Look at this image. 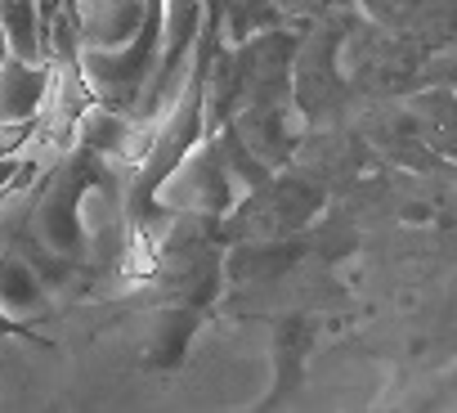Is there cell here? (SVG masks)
Here are the masks:
<instances>
[{"label":"cell","mask_w":457,"mask_h":413,"mask_svg":"<svg viewBox=\"0 0 457 413\" xmlns=\"http://www.w3.org/2000/svg\"><path fill=\"white\" fill-rule=\"evenodd\" d=\"M108 171V157L90 153L86 144H68L63 153H54V162L41 171L37 189L28 193V234L68 257V261H86V239H81V193Z\"/></svg>","instance_id":"cell-1"},{"label":"cell","mask_w":457,"mask_h":413,"mask_svg":"<svg viewBox=\"0 0 457 413\" xmlns=\"http://www.w3.org/2000/svg\"><path fill=\"white\" fill-rule=\"evenodd\" d=\"M238 202L234 184H228L224 166H220V153H215V139L202 135L170 171L166 180L153 189V206L157 212H170V216H220Z\"/></svg>","instance_id":"cell-2"},{"label":"cell","mask_w":457,"mask_h":413,"mask_svg":"<svg viewBox=\"0 0 457 413\" xmlns=\"http://www.w3.org/2000/svg\"><path fill=\"white\" fill-rule=\"evenodd\" d=\"M46 99V63L5 55L0 59V126L37 122Z\"/></svg>","instance_id":"cell-3"},{"label":"cell","mask_w":457,"mask_h":413,"mask_svg":"<svg viewBox=\"0 0 457 413\" xmlns=\"http://www.w3.org/2000/svg\"><path fill=\"white\" fill-rule=\"evenodd\" d=\"M72 139L86 144L90 153H99V157H108V162L121 166L126 153H130V139H135V117L121 113V108H108V104L90 99V104L81 108L77 126H72Z\"/></svg>","instance_id":"cell-4"},{"label":"cell","mask_w":457,"mask_h":413,"mask_svg":"<svg viewBox=\"0 0 457 413\" xmlns=\"http://www.w3.org/2000/svg\"><path fill=\"white\" fill-rule=\"evenodd\" d=\"M50 301H54V292L41 283V274L14 248L0 252V310L14 319H41V315H50Z\"/></svg>","instance_id":"cell-5"},{"label":"cell","mask_w":457,"mask_h":413,"mask_svg":"<svg viewBox=\"0 0 457 413\" xmlns=\"http://www.w3.org/2000/svg\"><path fill=\"white\" fill-rule=\"evenodd\" d=\"M0 32L10 41V55L46 63V14L41 0H0Z\"/></svg>","instance_id":"cell-6"},{"label":"cell","mask_w":457,"mask_h":413,"mask_svg":"<svg viewBox=\"0 0 457 413\" xmlns=\"http://www.w3.org/2000/svg\"><path fill=\"white\" fill-rule=\"evenodd\" d=\"M197 319L193 310H153V337H148V364L170 368L184 359V346L193 337Z\"/></svg>","instance_id":"cell-7"},{"label":"cell","mask_w":457,"mask_h":413,"mask_svg":"<svg viewBox=\"0 0 457 413\" xmlns=\"http://www.w3.org/2000/svg\"><path fill=\"white\" fill-rule=\"evenodd\" d=\"M86 5H95V0H59V10L68 14V23H72V19H77V14H81Z\"/></svg>","instance_id":"cell-8"},{"label":"cell","mask_w":457,"mask_h":413,"mask_svg":"<svg viewBox=\"0 0 457 413\" xmlns=\"http://www.w3.org/2000/svg\"><path fill=\"white\" fill-rule=\"evenodd\" d=\"M10 55V41H5V32H0V59H5Z\"/></svg>","instance_id":"cell-9"}]
</instances>
